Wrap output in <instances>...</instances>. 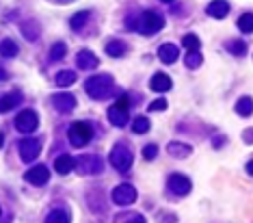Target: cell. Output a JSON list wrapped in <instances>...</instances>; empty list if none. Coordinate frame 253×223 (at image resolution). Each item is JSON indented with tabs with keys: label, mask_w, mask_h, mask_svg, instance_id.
Instances as JSON below:
<instances>
[{
	"label": "cell",
	"mask_w": 253,
	"mask_h": 223,
	"mask_svg": "<svg viewBox=\"0 0 253 223\" xmlns=\"http://www.w3.org/2000/svg\"><path fill=\"white\" fill-rule=\"evenodd\" d=\"M24 180L33 186H43L45 182L50 180V171H48L45 165H35V167H31L24 174Z\"/></svg>",
	"instance_id": "8fae6325"
},
{
	"label": "cell",
	"mask_w": 253,
	"mask_h": 223,
	"mask_svg": "<svg viewBox=\"0 0 253 223\" xmlns=\"http://www.w3.org/2000/svg\"><path fill=\"white\" fill-rule=\"evenodd\" d=\"M126 52H128V44L122 42V39H113V42L106 44V54L113 56V59H122Z\"/></svg>",
	"instance_id": "d6986e66"
},
{
	"label": "cell",
	"mask_w": 253,
	"mask_h": 223,
	"mask_svg": "<svg viewBox=\"0 0 253 223\" xmlns=\"http://www.w3.org/2000/svg\"><path fill=\"white\" fill-rule=\"evenodd\" d=\"M76 65L80 70H95V67L100 65V59H97L91 50H80L76 56Z\"/></svg>",
	"instance_id": "4fadbf2b"
},
{
	"label": "cell",
	"mask_w": 253,
	"mask_h": 223,
	"mask_svg": "<svg viewBox=\"0 0 253 223\" xmlns=\"http://www.w3.org/2000/svg\"><path fill=\"white\" fill-rule=\"evenodd\" d=\"M149 126H152V122H149L147 117H134V122H132V133H136V134H145L147 130H149Z\"/></svg>",
	"instance_id": "d4e9b609"
},
{
	"label": "cell",
	"mask_w": 253,
	"mask_h": 223,
	"mask_svg": "<svg viewBox=\"0 0 253 223\" xmlns=\"http://www.w3.org/2000/svg\"><path fill=\"white\" fill-rule=\"evenodd\" d=\"M2 145H4V134L0 133V147H2Z\"/></svg>",
	"instance_id": "74e56055"
},
{
	"label": "cell",
	"mask_w": 253,
	"mask_h": 223,
	"mask_svg": "<svg viewBox=\"0 0 253 223\" xmlns=\"http://www.w3.org/2000/svg\"><path fill=\"white\" fill-rule=\"evenodd\" d=\"M76 83V74L74 72H59L56 74V85H59V87H70V85H74Z\"/></svg>",
	"instance_id": "484cf974"
},
{
	"label": "cell",
	"mask_w": 253,
	"mask_h": 223,
	"mask_svg": "<svg viewBox=\"0 0 253 223\" xmlns=\"http://www.w3.org/2000/svg\"><path fill=\"white\" fill-rule=\"evenodd\" d=\"M126 26L134 28V31L143 33V35H154V33H158L160 28L165 26V18L160 13H156V11H145L139 20H134V22L128 20Z\"/></svg>",
	"instance_id": "7a4b0ae2"
},
{
	"label": "cell",
	"mask_w": 253,
	"mask_h": 223,
	"mask_svg": "<svg viewBox=\"0 0 253 223\" xmlns=\"http://www.w3.org/2000/svg\"><path fill=\"white\" fill-rule=\"evenodd\" d=\"M7 76H9L7 70H4V67H0V81H7Z\"/></svg>",
	"instance_id": "e575fe53"
},
{
	"label": "cell",
	"mask_w": 253,
	"mask_h": 223,
	"mask_svg": "<svg viewBox=\"0 0 253 223\" xmlns=\"http://www.w3.org/2000/svg\"><path fill=\"white\" fill-rule=\"evenodd\" d=\"M238 28H240L243 33H247V35H249V33L253 31V15H251V13H245L243 18L238 20Z\"/></svg>",
	"instance_id": "4dcf8cb0"
},
{
	"label": "cell",
	"mask_w": 253,
	"mask_h": 223,
	"mask_svg": "<svg viewBox=\"0 0 253 223\" xmlns=\"http://www.w3.org/2000/svg\"><path fill=\"white\" fill-rule=\"evenodd\" d=\"M184 63H186L188 70H197L201 63H204V56H201V52H186V59H184Z\"/></svg>",
	"instance_id": "83f0119b"
},
{
	"label": "cell",
	"mask_w": 253,
	"mask_h": 223,
	"mask_svg": "<svg viewBox=\"0 0 253 223\" xmlns=\"http://www.w3.org/2000/svg\"><path fill=\"white\" fill-rule=\"evenodd\" d=\"M167 152H169V156H173V158H186V156H191L193 154V147L186 145V143L173 141V143L167 145Z\"/></svg>",
	"instance_id": "ac0fdd59"
},
{
	"label": "cell",
	"mask_w": 253,
	"mask_h": 223,
	"mask_svg": "<svg viewBox=\"0 0 253 223\" xmlns=\"http://www.w3.org/2000/svg\"><path fill=\"white\" fill-rule=\"evenodd\" d=\"M74 167H78L80 174L84 176H95V174H102V158L95 156V154H89V156H80L76 163H74Z\"/></svg>",
	"instance_id": "52a82bcc"
},
{
	"label": "cell",
	"mask_w": 253,
	"mask_h": 223,
	"mask_svg": "<svg viewBox=\"0 0 253 223\" xmlns=\"http://www.w3.org/2000/svg\"><path fill=\"white\" fill-rule=\"evenodd\" d=\"M42 154V141L39 139H22L20 141V156L24 163H31Z\"/></svg>",
	"instance_id": "30bf717a"
},
{
	"label": "cell",
	"mask_w": 253,
	"mask_h": 223,
	"mask_svg": "<svg viewBox=\"0 0 253 223\" xmlns=\"http://www.w3.org/2000/svg\"><path fill=\"white\" fill-rule=\"evenodd\" d=\"M126 223H147V219H145L143 215H134V217H130V219L126 221Z\"/></svg>",
	"instance_id": "836d02e7"
},
{
	"label": "cell",
	"mask_w": 253,
	"mask_h": 223,
	"mask_svg": "<svg viewBox=\"0 0 253 223\" xmlns=\"http://www.w3.org/2000/svg\"><path fill=\"white\" fill-rule=\"evenodd\" d=\"M206 13H208L210 18L221 20V18H225V15L229 13V4L225 2V0H212L208 7H206Z\"/></svg>",
	"instance_id": "2e32d148"
},
{
	"label": "cell",
	"mask_w": 253,
	"mask_h": 223,
	"mask_svg": "<svg viewBox=\"0 0 253 223\" xmlns=\"http://www.w3.org/2000/svg\"><path fill=\"white\" fill-rule=\"evenodd\" d=\"M67 139H70L74 147H84L93 139V128H91L87 122H76V124H72L70 133H67Z\"/></svg>",
	"instance_id": "277c9868"
},
{
	"label": "cell",
	"mask_w": 253,
	"mask_h": 223,
	"mask_svg": "<svg viewBox=\"0 0 253 223\" xmlns=\"http://www.w3.org/2000/svg\"><path fill=\"white\" fill-rule=\"evenodd\" d=\"M251 171H253V163L249 161V163H247V174H251Z\"/></svg>",
	"instance_id": "8d00e7d4"
},
{
	"label": "cell",
	"mask_w": 253,
	"mask_h": 223,
	"mask_svg": "<svg viewBox=\"0 0 253 223\" xmlns=\"http://www.w3.org/2000/svg\"><path fill=\"white\" fill-rule=\"evenodd\" d=\"M65 52H67V45L63 42H56L52 48H50V59H52V61H61L63 56H65Z\"/></svg>",
	"instance_id": "f1b7e54d"
},
{
	"label": "cell",
	"mask_w": 253,
	"mask_h": 223,
	"mask_svg": "<svg viewBox=\"0 0 253 223\" xmlns=\"http://www.w3.org/2000/svg\"><path fill=\"white\" fill-rule=\"evenodd\" d=\"M171 85H173V81H171V78L167 76V74H163V72L154 74L152 81H149V87H152L154 91H158V93H165V91H169Z\"/></svg>",
	"instance_id": "e0dca14e"
},
{
	"label": "cell",
	"mask_w": 253,
	"mask_h": 223,
	"mask_svg": "<svg viewBox=\"0 0 253 223\" xmlns=\"http://www.w3.org/2000/svg\"><path fill=\"white\" fill-rule=\"evenodd\" d=\"M89 11H80V13H76L74 15V18L70 20V26L74 28V31H80V28H83L84 24H87V20H89Z\"/></svg>",
	"instance_id": "4316f807"
},
{
	"label": "cell",
	"mask_w": 253,
	"mask_h": 223,
	"mask_svg": "<svg viewBox=\"0 0 253 223\" xmlns=\"http://www.w3.org/2000/svg\"><path fill=\"white\" fill-rule=\"evenodd\" d=\"M18 104H22V93L20 91H11L7 95H0V113L13 111Z\"/></svg>",
	"instance_id": "9a60e30c"
},
{
	"label": "cell",
	"mask_w": 253,
	"mask_h": 223,
	"mask_svg": "<svg viewBox=\"0 0 253 223\" xmlns=\"http://www.w3.org/2000/svg\"><path fill=\"white\" fill-rule=\"evenodd\" d=\"M45 223H72V215L67 208H54L45 217Z\"/></svg>",
	"instance_id": "44dd1931"
},
{
	"label": "cell",
	"mask_w": 253,
	"mask_h": 223,
	"mask_svg": "<svg viewBox=\"0 0 253 223\" xmlns=\"http://www.w3.org/2000/svg\"><path fill=\"white\" fill-rule=\"evenodd\" d=\"M251 111H253V102H251V98H240L238 102H236V113H238L240 117H249L251 115Z\"/></svg>",
	"instance_id": "603a6c76"
},
{
	"label": "cell",
	"mask_w": 253,
	"mask_h": 223,
	"mask_svg": "<svg viewBox=\"0 0 253 223\" xmlns=\"http://www.w3.org/2000/svg\"><path fill=\"white\" fill-rule=\"evenodd\" d=\"M108 119H111V124L117 126V128H122V126L130 122V98L128 95H122V98L108 108Z\"/></svg>",
	"instance_id": "3957f363"
},
{
	"label": "cell",
	"mask_w": 253,
	"mask_h": 223,
	"mask_svg": "<svg viewBox=\"0 0 253 223\" xmlns=\"http://www.w3.org/2000/svg\"><path fill=\"white\" fill-rule=\"evenodd\" d=\"M167 184H169V191L171 193H175V195H180V197L188 195V193L193 191V182L188 180L184 174H171Z\"/></svg>",
	"instance_id": "9c48e42d"
},
{
	"label": "cell",
	"mask_w": 253,
	"mask_h": 223,
	"mask_svg": "<svg viewBox=\"0 0 253 223\" xmlns=\"http://www.w3.org/2000/svg\"><path fill=\"white\" fill-rule=\"evenodd\" d=\"M111 199L117 206H130V204L136 202V188L132 184H126V182H124V184H119V186L113 188Z\"/></svg>",
	"instance_id": "ba28073f"
},
{
	"label": "cell",
	"mask_w": 253,
	"mask_h": 223,
	"mask_svg": "<svg viewBox=\"0 0 253 223\" xmlns=\"http://www.w3.org/2000/svg\"><path fill=\"white\" fill-rule=\"evenodd\" d=\"M156 154H158V145H156V143H149V145L143 147V156H145L147 161H154V158H156Z\"/></svg>",
	"instance_id": "1f68e13d"
},
{
	"label": "cell",
	"mask_w": 253,
	"mask_h": 223,
	"mask_svg": "<svg viewBox=\"0 0 253 223\" xmlns=\"http://www.w3.org/2000/svg\"><path fill=\"white\" fill-rule=\"evenodd\" d=\"M84 91H87L89 98L93 100H106L108 95L115 91V81L108 74H95L84 83Z\"/></svg>",
	"instance_id": "6da1fadb"
},
{
	"label": "cell",
	"mask_w": 253,
	"mask_h": 223,
	"mask_svg": "<svg viewBox=\"0 0 253 223\" xmlns=\"http://www.w3.org/2000/svg\"><path fill=\"white\" fill-rule=\"evenodd\" d=\"M132 161H134V156H132V152L128 150L126 145H115L111 150V165L117 171H122V174H128L130 167H132Z\"/></svg>",
	"instance_id": "5b68a950"
},
{
	"label": "cell",
	"mask_w": 253,
	"mask_h": 223,
	"mask_svg": "<svg viewBox=\"0 0 253 223\" xmlns=\"http://www.w3.org/2000/svg\"><path fill=\"white\" fill-rule=\"evenodd\" d=\"M227 48H229V52L236 54V56H243L247 52V45H245V42H240V39H234V42H229Z\"/></svg>",
	"instance_id": "f546056e"
},
{
	"label": "cell",
	"mask_w": 253,
	"mask_h": 223,
	"mask_svg": "<svg viewBox=\"0 0 253 223\" xmlns=\"http://www.w3.org/2000/svg\"><path fill=\"white\" fill-rule=\"evenodd\" d=\"M182 45H184V48H186V52H199L201 42H199V37H197V35H193V33H188V35H184V39H182Z\"/></svg>",
	"instance_id": "7402d4cb"
},
{
	"label": "cell",
	"mask_w": 253,
	"mask_h": 223,
	"mask_svg": "<svg viewBox=\"0 0 253 223\" xmlns=\"http://www.w3.org/2000/svg\"><path fill=\"white\" fill-rule=\"evenodd\" d=\"M165 108H167V100H163V98L154 100L152 104H149V111H165Z\"/></svg>",
	"instance_id": "d6a6232c"
},
{
	"label": "cell",
	"mask_w": 253,
	"mask_h": 223,
	"mask_svg": "<svg viewBox=\"0 0 253 223\" xmlns=\"http://www.w3.org/2000/svg\"><path fill=\"white\" fill-rule=\"evenodd\" d=\"M74 163H76V158L70 156V154H61L59 158L54 161V169H56V174H70V171L74 169Z\"/></svg>",
	"instance_id": "ffe728a7"
},
{
	"label": "cell",
	"mask_w": 253,
	"mask_h": 223,
	"mask_svg": "<svg viewBox=\"0 0 253 223\" xmlns=\"http://www.w3.org/2000/svg\"><path fill=\"white\" fill-rule=\"evenodd\" d=\"M50 102H52V106H54L59 113H72L74 108H76V98H74L72 93H67V91L54 93L52 98H50Z\"/></svg>",
	"instance_id": "7c38bea8"
},
{
	"label": "cell",
	"mask_w": 253,
	"mask_h": 223,
	"mask_svg": "<svg viewBox=\"0 0 253 223\" xmlns=\"http://www.w3.org/2000/svg\"><path fill=\"white\" fill-rule=\"evenodd\" d=\"M245 143H251V130H245Z\"/></svg>",
	"instance_id": "d590c367"
},
{
	"label": "cell",
	"mask_w": 253,
	"mask_h": 223,
	"mask_svg": "<svg viewBox=\"0 0 253 223\" xmlns=\"http://www.w3.org/2000/svg\"><path fill=\"white\" fill-rule=\"evenodd\" d=\"M177 56H180V50H177L175 44H163L158 48V59L163 61L165 65H171V63H175Z\"/></svg>",
	"instance_id": "5bb4252c"
},
{
	"label": "cell",
	"mask_w": 253,
	"mask_h": 223,
	"mask_svg": "<svg viewBox=\"0 0 253 223\" xmlns=\"http://www.w3.org/2000/svg\"><path fill=\"white\" fill-rule=\"evenodd\" d=\"M18 44L13 42V39H2L0 42V54L2 56H18Z\"/></svg>",
	"instance_id": "cb8c5ba5"
},
{
	"label": "cell",
	"mask_w": 253,
	"mask_h": 223,
	"mask_svg": "<svg viewBox=\"0 0 253 223\" xmlns=\"http://www.w3.org/2000/svg\"><path fill=\"white\" fill-rule=\"evenodd\" d=\"M37 126H39V117H37L35 111H31V108H24V111L18 113V117H15V128L24 134L35 133Z\"/></svg>",
	"instance_id": "8992f818"
},
{
	"label": "cell",
	"mask_w": 253,
	"mask_h": 223,
	"mask_svg": "<svg viewBox=\"0 0 253 223\" xmlns=\"http://www.w3.org/2000/svg\"><path fill=\"white\" fill-rule=\"evenodd\" d=\"M160 2H173V0H160Z\"/></svg>",
	"instance_id": "f35d334b"
}]
</instances>
